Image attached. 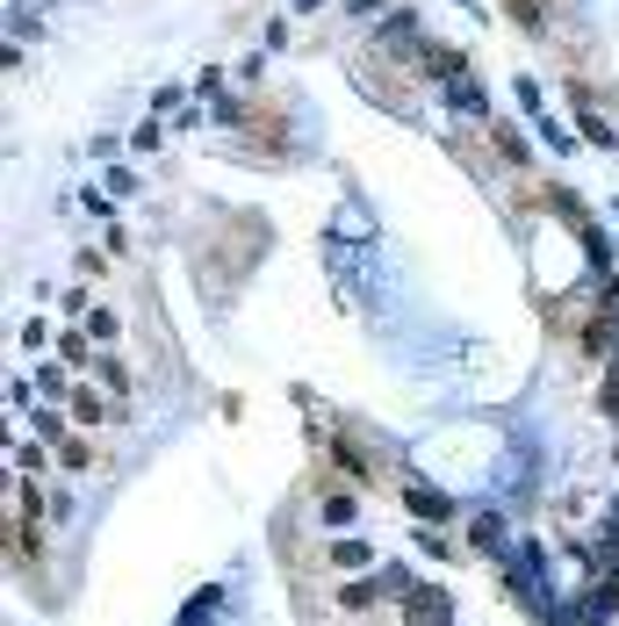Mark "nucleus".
Segmentation results:
<instances>
[{
    "label": "nucleus",
    "instance_id": "nucleus-3",
    "mask_svg": "<svg viewBox=\"0 0 619 626\" xmlns=\"http://www.w3.org/2000/svg\"><path fill=\"white\" fill-rule=\"evenodd\" d=\"M403 504H411L418 518H447V511H455V504H447L440 490H426V483H411V497H403Z\"/></svg>",
    "mask_w": 619,
    "mask_h": 626
},
{
    "label": "nucleus",
    "instance_id": "nucleus-5",
    "mask_svg": "<svg viewBox=\"0 0 619 626\" xmlns=\"http://www.w3.org/2000/svg\"><path fill=\"white\" fill-rule=\"evenodd\" d=\"M331 562H339V569H368V540H339V547H331Z\"/></svg>",
    "mask_w": 619,
    "mask_h": 626
},
{
    "label": "nucleus",
    "instance_id": "nucleus-6",
    "mask_svg": "<svg viewBox=\"0 0 619 626\" xmlns=\"http://www.w3.org/2000/svg\"><path fill=\"white\" fill-rule=\"evenodd\" d=\"M606 410H612V425H619V354L606 360Z\"/></svg>",
    "mask_w": 619,
    "mask_h": 626
},
{
    "label": "nucleus",
    "instance_id": "nucleus-1",
    "mask_svg": "<svg viewBox=\"0 0 619 626\" xmlns=\"http://www.w3.org/2000/svg\"><path fill=\"white\" fill-rule=\"evenodd\" d=\"M403 613H411V626H455V598H447L440 584H418L411 598H403Z\"/></svg>",
    "mask_w": 619,
    "mask_h": 626
},
{
    "label": "nucleus",
    "instance_id": "nucleus-7",
    "mask_svg": "<svg viewBox=\"0 0 619 626\" xmlns=\"http://www.w3.org/2000/svg\"><path fill=\"white\" fill-rule=\"evenodd\" d=\"M325 518L331 526H353V497H325Z\"/></svg>",
    "mask_w": 619,
    "mask_h": 626
},
{
    "label": "nucleus",
    "instance_id": "nucleus-4",
    "mask_svg": "<svg viewBox=\"0 0 619 626\" xmlns=\"http://www.w3.org/2000/svg\"><path fill=\"white\" fill-rule=\"evenodd\" d=\"M217 605H223V590H202V598H188V605H180V626H202V619H217Z\"/></svg>",
    "mask_w": 619,
    "mask_h": 626
},
{
    "label": "nucleus",
    "instance_id": "nucleus-2",
    "mask_svg": "<svg viewBox=\"0 0 619 626\" xmlns=\"http://www.w3.org/2000/svg\"><path fill=\"white\" fill-rule=\"evenodd\" d=\"M468 540H476L482 555L505 562V555H511V540H505V511H476V533H468Z\"/></svg>",
    "mask_w": 619,
    "mask_h": 626
},
{
    "label": "nucleus",
    "instance_id": "nucleus-8",
    "mask_svg": "<svg viewBox=\"0 0 619 626\" xmlns=\"http://www.w3.org/2000/svg\"><path fill=\"white\" fill-rule=\"evenodd\" d=\"M296 8H310V14H317V8H325V0H296Z\"/></svg>",
    "mask_w": 619,
    "mask_h": 626
}]
</instances>
